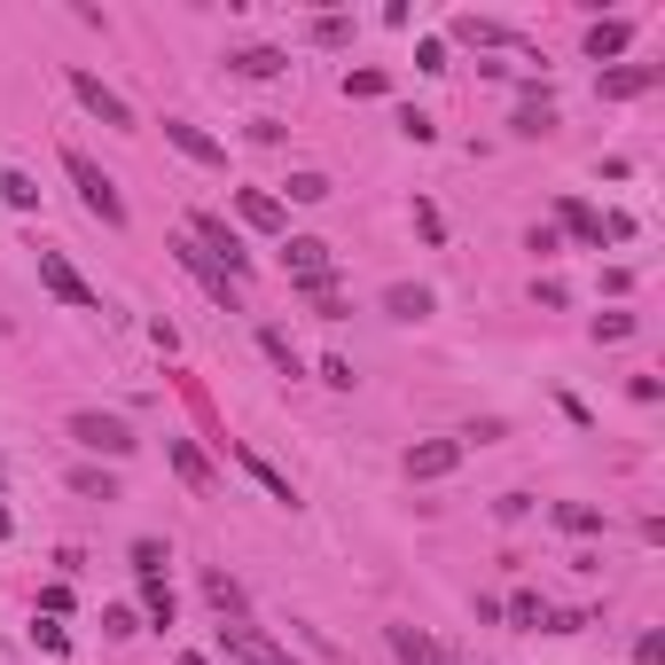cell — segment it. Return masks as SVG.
I'll list each match as a JSON object with an SVG mask.
<instances>
[{"label":"cell","mask_w":665,"mask_h":665,"mask_svg":"<svg viewBox=\"0 0 665 665\" xmlns=\"http://www.w3.org/2000/svg\"><path fill=\"white\" fill-rule=\"evenodd\" d=\"M227 71H243V78H282V71H290V55H282V47H235V55H227Z\"/></svg>","instance_id":"cell-14"},{"label":"cell","mask_w":665,"mask_h":665,"mask_svg":"<svg viewBox=\"0 0 665 665\" xmlns=\"http://www.w3.org/2000/svg\"><path fill=\"white\" fill-rule=\"evenodd\" d=\"M103 634H141V626H133V611H126V603H110V611H103Z\"/></svg>","instance_id":"cell-39"},{"label":"cell","mask_w":665,"mask_h":665,"mask_svg":"<svg viewBox=\"0 0 665 665\" xmlns=\"http://www.w3.org/2000/svg\"><path fill=\"white\" fill-rule=\"evenodd\" d=\"M384 313H392V321H423V313H431V290H423V282H392V290H384Z\"/></svg>","instance_id":"cell-18"},{"label":"cell","mask_w":665,"mask_h":665,"mask_svg":"<svg viewBox=\"0 0 665 665\" xmlns=\"http://www.w3.org/2000/svg\"><path fill=\"white\" fill-rule=\"evenodd\" d=\"M657 87V63H619V71H603V103H634V95H650Z\"/></svg>","instance_id":"cell-13"},{"label":"cell","mask_w":665,"mask_h":665,"mask_svg":"<svg viewBox=\"0 0 665 665\" xmlns=\"http://www.w3.org/2000/svg\"><path fill=\"white\" fill-rule=\"evenodd\" d=\"M321 384H337V392H353L361 376H353V361H337V353H329V361H321Z\"/></svg>","instance_id":"cell-35"},{"label":"cell","mask_w":665,"mask_h":665,"mask_svg":"<svg viewBox=\"0 0 665 665\" xmlns=\"http://www.w3.org/2000/svg\"><path fill=\"white\" fill-rule=\"evenodd\" d=\"M235 219L259 227V235H282V227H290V204H282L275 189H243V196H235Z\"/></svg>","instance_id":"cell-8"},{"label":"cell","mask_w":665,"mask_h":665,"mask_svg":"<svg viewBox=\"0 0 665 665\" xmlns=\"http://www.w3.org/2000/svg\"><path fill=\"white\" fill-rule=\"evenodd\" d=\"M626 40H634V24H626V17H603V24H588V55H596V63L626 55Z\"/></svg>","instance_id":"cell-17"},{"label":"cell","mask_w":665,"mask_h":665,"mask_svg":"<svg viewBox=\"0 0 665 665\" xmlns=\"http://www.w3.org/2000/svg\"><path fill=\"white\" fill-rule=\"evenodd\" d=\"M634 665H665V634H657V626L634 642Z\"/></svg>","instance_id":"cell-36"},{"label":"cell","mask_w":665,"mask_h":665,"mask_svg":"<svg viewBox=\"0 0 665 665\" xmlns=\"http://www.w3.org/2000/svg\"><path fill=\"white\" fill-rule=\"evenodd\" d=\"M345 95L353 103H376V95H392V78L384 71H345Z\"/></svg>","instance_id":"cell-29"},{"label":"cell","mask_w":665,"mask_h":665,"mask_svg":"<svg viewBox=\"0 0 665 665\" xmlns=\"http://www.w3.org/2000/svg\"><path fill=\"white\" fill-rule=\"evenodd\" d=\"M282 275H290V282L329 275V243H321V235H290V243H282Z\"/></svg>","instance_id":"cell-9"},{"label":"cell","mask_w":665,"mask_h":665,"mask_svg":"<svg viewBox=\"0 0 665 665\" xmlns=\"http://www.w3.org/2000/svg\"><path fill=\"white\" fill-rule=\"evenodd\" d=\"M502 619H510V626H548V603H540L533 588H517V596L502 603Z\"/></svg>","instance_id":"cell-25"},{"label":"cell","mask_w":665,"mask_h":665,"mask_svg":"<svg viewBox=\"0 0 665 665\" xmlns=\"http://www.w3.org/2000/svg\"><path fill=\"white\" fill-rule=\"evenodd\" d=\"M32 251H40V282H47V298H63L71 313H103V298H95V282L87 275H78L63 251H55V243H32Z\"/></svg>","instance_id":"cell-2"},{"label":"cell","mask_w":665,"mask_h":665,"mask_svg":"<svg viewBox=\"0 0 665 665\" xmlns=\"http://www.w3.org/2000/svg\"><path fill=\"white\" fill-rule=\"evenodd\" d=\"M32 642H40V650H47V657H63V650H71V634H63V626H55V619H40V626H32Z\"/></svg>","instance_id":"cell-33"},{"label":"cell","mask_w":665,"mask_h":665,"mask_svg":"<svg viewBox=\"0 0 665 665\" xmlns=\"http://www.w3.org/2000/svg\"><path fill=\"white\" fill-rule=\"evenodd\" d=\"M189 235L204 243V259H219V267H227V275L243 282V267H251V251H243V243H235V227H227L219 212H196V219H189Z\"/></svg>","instance_id":"cell-6"},{"label":"cell","mask_w":665,"mask_h":665,"mask_svg":"<svg viewBox=\"0 0 665 665\" xmlns=\"http://www.w3.org/2000/svg\"><path fill=\"white\" fill-rule=\"evenodd\" d=\"M0 196H9L17 212H32V204H40V181H32V173H17V164H9V173H0Z\"/></svg>","instance_id":"cell-27"},{"label":"cell","mask_w":665,"mask_h":665,"mask_svg":"<svg viewBox=\"0 0 665 665\" xmlns=\"http://www.w3.org/2000/svg\"><path fill=\"white\" fill-rule=\"evenodd\" d=\"M71 95L87 103V110H95L103 126H118V133H133V110H126V95H110V87H103L95 71H71Z\"/></svg>","instance_id":"cell-7"},{"label":"cell","mask_w":665,"mask_h":665,"mask_svg":"<svg viewBox=\"0 0 665 665\" xmlns=\"http://www.w3.org/2000/svg\"><path fill=\"white\" fill-rule=\"evenodd\" d=\"M40 611H47V619H63V611H71V579H55V588L40 596Z\"/></svg>","instance_id":"cell-38"},{"label":"cell","mask_w":665,"mask_h":665,"mask_svg":"<svg viewBox=\"0 0 665 665\" xmlns=\"http://www.w3.org/2000/svg\"><path fill=\"white\" fill-rule=\"evenodd\" d=\"M204 596H212V611H219V619H243V588H235L227 571H204Z\"/></svg>","instance_id":"cell-23"},{"label":"cell","mask_w":665,"mask_h":665,"mask_svg":"<svg viewBox=\"0 0 665 665\" xmlns=\"http://www.w3.org/2000/svg\"><path fill=\"white\" fill-rule=\"evenodd\" d=\"M619 337H634V313H603L596 321V345H619Z\"/></svg>","instance_id":"cell-32"},{"label":"cell","mask_w":665,"mask_h":665,"mask_svg":"<svg viewBox=\"0 0 665 665\" xmlns=\"http://www.w3.org/2000/svg\"><path fill=\"white\" fill-rule=\"evenodd\" d=\"M243 470H251V478H259V485H267V493H275V502H282V510H290V502H298V485H290V478H282V470H275V462H267V454H259V447H243Z\"/></svg>","instance_id":"cell-20"},{"label":"cell","mask_w":665,"mask_h":665,"mask_svg":"<svg viewBox=\"0 0 665 665\" xmlns=\"http://www.w3.org/2000/svg\"><path fill=\"white\" fill-rule=\"evenodd\" d=\"M345 32H353L345 17H313V40H321V47H345Z\"/></svg>","instance_id":"cell-34"},{"label":"cell","mask_w":665,"mask_h":665,"mask_svg":"<svg viewBox=\"0 0 665 665\" xmlns=\"http://www.w3.org/2000/svg\"><path fill=\"white\" fill-rule=\"evenodd\" d=\"M133 571L141 579H164V540H133Z\"/></svg>","instance_id":"cell-30"},{"label":"cell","mask_w":665,"mask_h":665,"mask_svg":"<svg viewBox=\"0 0 665 665\" xmlns=\"http://www.w3.org/2000/svg\"><path fill=\"white\" fill-rule=\"evenodd\" d=\"M219 650L235 657V665H298L275 634H259V626H243V619H219Z\"/></svg>","instance_id":"cell-4"},{"label":"cell","mask_w":665,"mask_h":665,"mask_svg":"<svg viewBox=\"0 0 665 665\" xmlns=\"http://www.w3.org/2000/svg\"><path fill=\"white\" fill-rule=\"evenodd\" d=\"M164 141H173V149H181L189 164H227V149H219V141H212L204 126H189V118H164Z\"/></svg>","instance_id":"cell-12"},{"label":"cell","mask_w":665,"mask_h":665,"mask_svg":"<svg viewBox=\"0 0 665 665\" xmlns=\"http://www.w3.org/2000/svg\"><path fill=\"white\" fill-rule=\"evenodd\" d=\"M173 259H181V267H189V275H196L219 305H227V313H243V282H235L219 259H204V243H196V235H181V243H173Z\"/></svg>","instance_id":"cell-5"},{"label":"cell","mask_w":665,"mask_h":665,"mask_svg":"<svg viewBox=\"0 0 665 665\" xmlns=\"http://www.w3.org/2000/svg\"><path fill=\"white\" fill-rule=\"evenodd\" d=\"M510 133H525V141H540V133H556V103H548V95H525V110L510 118Z\"/></svg>","instance_id":"cell-19"},{"label":"cell","mask_w":665,"mask_h":665,"mask_svg":"<svg viewBox=\"0 0 665 665\" xmlns=\"http://www.w3.org/2000/svg\"><path fill=\"white\" fill-rule=\"evenodd\" d=\"M321 196H329L321 173H290V204H321Z\"/></svg>","instance_id":"cell-31"},{"label":"cell","mask_w":665,"mask_h":665,"mask_svg":"<svg viewBox=\"0 0 665 665\" xmlns=\"http://www.w3.org/2000/svg\"><path fill=\"white\" fill-rule=\"evenodd\" d=\"M556 227H564V235H579V243H603V219L579 204V196H564V204H556Z\"/></svg>","instance_id":"cell-21"},{"label":"cell","mask_w":665,"mask_h":665,"mask_svg":"<svg viewBox=\"0 0 665 665\" xmlns=\"http://www.w3.org/2000/svg\"><path fill=\"white\" fill-rule=\"evenodd\" d=\"M462 462V439H423V447H407V478L423 485V478H447Z\"/></svg>","instance_id":"cell-10"},{"label":"cell","mask_w":665,"mask_h":665,"mask_svg":"<svg viewBox=\"0 0 665 665\" xmlns=\"http://www.w3.org/2000/svg\"><path fill=\"white\" fill-rule=\"evenodd\" d=\"M181 665H212V657H196V650H189V657H181Z\"/></svg>","instance_id":"cell-40"},{"label":"cell","mask_w":665,"mask_h":665,"mask_svg":"<svg viewBox=\"0 0 665 665\" xmlns=\"http://www.w3.org/2000/svg\"><path fill=\"white\" fill-rule=\"evenodd\" d=\"M71 493H87V502H118V478L87 462V470H71Z\"/></svg>","instance_id":"cell-24"},{"label":"cell","mask_w":665,"mask_h":665,"mask_svg":"<svg viewBox=\"0 0 665 665\" xmlns=\"http://www.w3.org/2000/svg\"><path fill=\"white\" fill-rule=\"evenodd\" d=\"M556 525H564L571 540H596V533H603V510H588V502H556Z\"/></svg>","instance_id":"cell-22"},{"label":"cell","mask_w":665,"mask_h":665,"mask_svg":"<svg viewBox=\"0 0 665 665\" xmlns=\"http://www.w3.org/2000/svg\"><path fill=\"white\" fill-rule=\"evenodd\" d=\"M141 611H149L157 626H173V588H164V579H141Z\"/></svg>","instance_id":"cell-28"},{"label":"cell","mask_w":665,"mask_h":665,"mask_svg":"<svg viewBox=\"0 0 665 665\" xmlns=\"http://www.w3.org/2000/svg\"><path fill=\"white\" fill-rule=\"evenodd\" d=\"M454 40H462V47H517V32L493 24V17H454Z\"/></svg>","instance_id":"cell-15"},{"label":"cell","mask_w":665,"mask_h":665,"mask_svg":"<svg viewBox=\"0 0 665 665\" xmlns=\"http://www.w3.org/2000/svg\"><path fill=\"white\" fill-rule=\"evenodd\" d=\"M63 173H71V189H78V204H87L103 227H126V196H118V181L103 173V164L87 157V149H63Z\"/></svg>","instance_id":"cell-1"},{"label":"cell","mask_w":665,"mask_h":665,"mask_svg":"<svg viewBox=\"0 0 665 665\" xmlns=\"http://www.w3.org/2000/svg\"><path fill=\"white\" fill-rule=\"evenodd\" d=\"M259 353H267L282 376H298V345H290V329H259Z\"/></svg>","instance_id":"cell-26"},{"label":"cell","mask_w":665,"mask_h":665,"mask_svg":"<svg viewBox=\"0 0 665 665\" xmlns=\"http://www.w3.org/2000/svg\"><path fill=\"white\" fill-rule=\"evenodd\" d=\"M392 657H399V665H462V657H454V650H439L423 626H392Z\"/></svg>","instance_id":"cell-11"},{"label":"cell","mask_w":665,"mask_h":665,"mask_svg":"<svg viewBox=\"0 0 665 665\" xmlns=\"http://www.w3.org/2000/svg\"><path fill=\"white\" fill-rule=\"evenodd\" d=\"M164 462L181 470V485H196V493H212V462L189 447V439H164Z\"/></svg>","instance_id":"cell-16"},{"label":"cell","mask_w":665,"mask_h":665,"mask_svg":"<svg viewBox=\"0 0 665 665\" xmlns=\"http://www.w3.org/2000/svg\"><path fill=\"white\" fill-rule=\"evenodd\" d=\"M415 71H447V40H423V47H415Z\"/></svg>","instance_id":"cell-37"},{"label":"cell","mask_w":665,"mask_h":665,"mask_svg":"<svg viewBox=\"0 0 665 665\" xmlns=\"http://www.w3.org/2000/svg\"><path fill=\"white\" fill-rule=\"evenodd\" d=\"M71 439L87 447V454H110V462H126V454L141 447V439L126 431V415H103V407H78V415H71Z\"/></svg>","instance_id":"cell-3"}]
</instances>
